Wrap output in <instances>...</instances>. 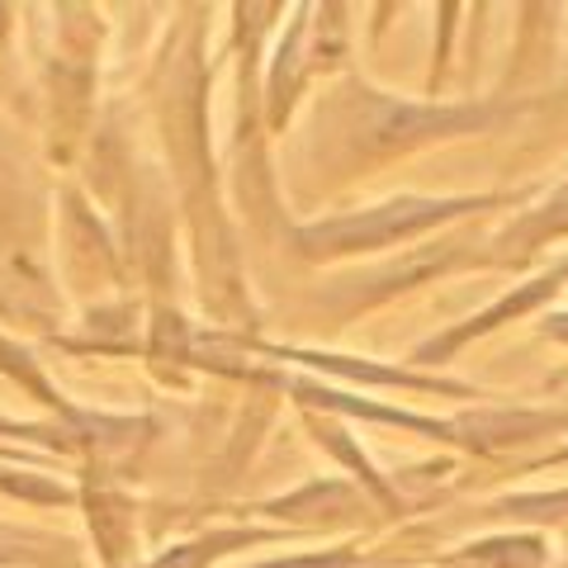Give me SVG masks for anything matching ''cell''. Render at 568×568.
<instances>
[{
    "instance_id": "4",
    "label": "cell",
    "mask_w": 568,
    "mask_h": 568,
    "mask_svg": "<svg viewBox=\"0 0 568 568\" xmlns=\"http://www.w3.org/2000/svg\"><path fill=\"white\" fill-rule=\"evenodd\" d=\"M555 332H559V336H568V317H559V323H555Z\"/></svg>"
},
{
    "instance_id": "2",
    "label": "cell",
    "mask_w": 568,
    "mask_h": 568,
    "mask_svg": "<svg viewBox=\"0 0 568 568\" xmlns=\"http://www.w3.org/2000/svg\"><path fill=\"white\" fill-rule=\"evenodd\" d=\"M540 564V545L536 540H497V545H478L465 559H455L450 568H536Z\"/></svg>"
},
{
    "instance_id": "1",
    "label": "cell",
    "mask_w": 568,
    "mask_h": 568,
    "mask_svg": "<svg viewBox=\"0 0 568 568\" xmlns=\"http://www.w3.org/2000/svg\"><path fill=\"white\" fill-rule=\"evenodd\" d=\"M465 204H436V200H403V204H388L375 213H361V219H342V223H327V227H313L304 233L308 252H369V246H384L394 237L407 233H422L426 223H440L459 213Z\"/></svg>"
},
{
    "instance_id": "3",
    "label": "cell",
    "mask_w": 568,
    "mask_h": 568,
    "mask_svg": "<svg viewBox=\"0 0 568 568\" xmlns=\"http://www.w3.org/2000/svg\"><path fill=\"white\" fill-rule=\"evenodd\" d=\"M355 564V555L336 549V555H308V559H290V564H265V568H346Z\"/></svg>"
}]
</instances>
